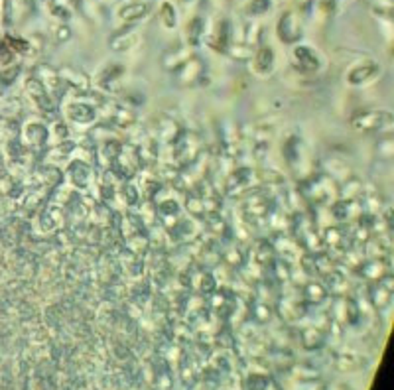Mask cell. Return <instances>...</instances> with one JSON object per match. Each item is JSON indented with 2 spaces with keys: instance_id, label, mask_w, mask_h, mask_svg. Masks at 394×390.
<instances>
[{
  "instance_id": "obj_22",
  "label": "cell",
  "mask_w": 394,
  "mask_h": 390,
  "mask_svg": "<svg viewBox=\"0 0 394 390\" xmlns=\"http://www.w3.org/2000/svg\"><path fill=\"white\" fill-rule=\"evenodd\" d=\"M79 150V142L73 140V138H68L63 142H58L54 146H47L44 152H46V164L44 166H52V168H61L65 166L68 162L73 160L75 152Z\"/></svg>"
},
{
  "instance_id": "obj_26",
  "label": "cell",
  "mask_w": 394,
  "mask_h": 390,
  "mask_svg": "<svg viewBox=\"0 0 394 390\" xmlns=\"http://www.w3.org/2000/svg\"><path fill=\"white\" fill-rule=\"evenodd\" d=\"M361 276L369 282H377L383 276L391 274V263L388 258H363V263L357 266Z\"/></svg>"
},
{
  "instance_id": "obj_38",
  "label": "cell",
  "mask_w": 394,
  "mask_h": 390,
  "mask_svg": "<svg viewBox=\"0 0 394 390\" xmlns=\"http://www.w3.org/2000/svg\"><path fill=\"white\" fill-rule=\"evenodd\" d=\"M276 258V253H274V247L270 241H258L255 242L253 247V260L260 266H270Z\"/></svg>"
},
{
  "instance_id": "obj_23",
  "label": "cell",
  "mask_w": 394,
  "mask_h": 390,
  "mask_svg": "<svg viewBox=\"0 0 394 390\" xmlns=\"http://www.w3.org/2000/svg\"><path fill=\"white\" fill-rule=\"evenodd\" d=\"M393 288H394L393 274H386L383 276L381 280L371 282V290L367 292V298H369V304H371L375 310H384V308L391 306L394 294Z\"/></svg>"
},
{
  "instance_id": "obj_20",
  "label": "cell",
  "mask_w": 394,
  "mask_h": 390,
  "mask_svg": "<svg viewBox=\"0 0 394 390\" xmlns=\"http://www.w3.org/2000/svg\"><path fill=\"white\" fill-rule=\"evenodd\" d=\"M24 142L34 150H44L49 146V123L46 118H34L28 120L22 128Z\"/></svg>"
},
{
  "instance_id": "obj_17",
  "label": "cell",
  "mask_w": 394,
  "mask_h": 390,
  "mask_svg": "<svg viewBox=\"0 0 394 390\" xmlns=\"http://www.w3.org/2000/svg\"><path fill=\"white\" fill-rule=\"evenodd\" d=\"M59 79L63 81L68 91L77 93V95H89L93 91V81L91 75L87 71H83L81 68L75 65H63L58 69Z\"/></svg>"
},
{
  "instance_id": "obj_33",
  "label": "cell",
  "mask_w": 394,
  "mask_h": 390,
  "mask_svg": "<svg viewBox=\"0 0 394 390\" xmlns=\"http://www.w3.org/2000/svg\"><path fill=\"white\" fill-rule=\"evenodd\" d=\"M324 278V286L327 288L329 294H337V298H339V296H347L345 292L349 290V278L341 268H333V270H331L329 274H325Z\"/></svg>"
},
{
  "instance_id": "obj_18",
  "label": "cell",
  "mask_w": 394,
  "mask_h": 390,
  "mask_svg": "<svg viewBox=\"0 0 394 390\" xmlns=\"http://www.w3.org/2000/svg\"><path fill=\"white\" fill-rule=\"evenodd\" d=\"M150 12L152 4L148 0H125L116 8V18L125 26H136L142 20H146L150 16Z\"/></svg>"
},
{
  "instance_id": "obj_35",
  "label": "cell",
  "mask_w": 394,
  "mask_h": 390,
  "mask_svg": "<svg viewBox=\"0 0 394 390\" xmlns=\"http://www.w3.org/2000/svg\"><path fill=\"white\" fill-rule=\"evenodd\" d=\"M158 20L162 24V28L166 30H175L180 26V12H178V6L170 0H162L160 2V8H158Z\"/></svg>"
},
{
  "instance_id": "obj_25",
  "label": "cell",
  "mask_w": 394,
  "mask_h": 390,
  "mask_svg": "<svg viewBox=\"0 0 394 390\" xmlns=\"http://www.w3.org/2000/svg\"><path fill=\"white\" fill-rule=\"evenodd\" d=\"M191 56H194L191 47L186 46V44L182 42V44H178L175 47H170V49L164 52L162 58H160V65H162L164 71L172 73V71H175L182 63H186Z\"/></svg>"
},
{
  "instance_id": "obj_44",
  "label": "cell",
  "mask_w": 394,
  "mask_h": 390,
  "mask_svg": "<svg viewBox=\"0 0 394 390\" xmlns=\"http://www.w3.org/2000/svg\"><path fill=\"white\" fill-rule=\"evenodd\" d=\"M8 47H10L12 54L16 52V54H20V56H30V54H34L30 40L20 38V36H10V38H8Z\"/></svg>"
},
{
  "instance_id": "obj_12",
  "label": "cell",
  "mask_w": 394,
  "mask_h": 390,
  "mask_svg": "<svg viewBox=\"0 0 394 390\" xmlns=\"http://www.w3.org/2000/svg\"><path fill=\"white\" fill-rule=\"evenodd\" d=\"M256 185H258L256 168H253V166H237L225 178L223 192H225L227 197H243V195H249L251 189H255Z\"/></svg>"
},
{
  "instance_id": "obj_27",
  "label": "cell",
  "mask_w": 394,
  "mask_h": 390,
  "mask_svg": "<svg viewBox=\"0 0 394 390\" xmlns=\"http://www.w3.org/2000/svg\"><path fill=\"white\" fill-rule=\"evenodd\" d=\"M276 242H272L274 247V253H276V258L284 260V263H294V260H300V242H296L290 237H284L282 233L276 235Z\"/></svg>"
},
{
  "instance_id": "obj_14",
  "label": "cell",
  "mask_w": 394,
  "mask_h": 390,
  "mask_svg": "<svg viewBox=\"0 0 394 390\" xmlns=\"http://www.w3.org/2000/svg\"><path fill=\"white\" fill-rule=\"evenodd\" d=\"M278 68V58L276 49L270 44H260L255 47V54L251 58V73L256 79H268L276 73Z\"/></svg>"
},
{
  "instance_id": "obj_11",
  "label": "cell",
  "mask_w": 394,
  "mask_h": 390,
  "mask_svg": "<svg viewBox=\"0 0 394 390\" xmlns=\"http://www.w3.org/2000/svg\"><path fill=\"white\" fill-rule=\"evenodd\" d=\"M142 162L144 158L140 154L139 146L123 142L118 156L111 164V170L116 173V178L120 182H128V180H134V176L142 170Z\"/></svg>"
},
{
  "instance_id": "obj_6",
  "label": "cell",
  "mask_w": 394,
  "mask_h": 390,
  "mask_svg": "<svg viewBox=\"0 0 394 390\" xmlns=\"http://www.w3.org/2000/svg\"><path fill=\"white\" fill-rule=\"evenodd\" d=\"M280 156L290 173H298L308 162V144L300 130H288L280 140Z\"/></svg>"
},
{
  "instance_id": "obj_5",
  "label": "cell",
  "mask_w": 394,
  "mask_h": 390,
  "mask_svg": "<svg viewBox=\"0 0 394 390\" xmlns=\"http://www.w3.org/2000/svg\"><path fill=\"white\" fill-rule=\"evenodd\" d=\"M127 79H128V65L125 63H118V61H111V63H104L103 68L95 73L93 89L99 91L101 95H120V93L127 89Z\"/></svg>"
},
{
  "instance_id": "obj_3",
  "label": "cell",
  "mask_w": 394,
  "mask_h": 390,
  "mask_svg": "<svg viewBox=\"0 0 394 390\" xmlns=\"http://www.w3.org/2000/svg\"><path fill=\"white\" fill-rule=\"evenodd\" d=\"M383 63L375 58H361L345 69L343 81L351 89H367L383 77Z\"/></svg>"
},
{
  "instance_id": "obj_28",
  "label": "cell",
  "mask_w": 394,
  "mask_h": 390,
  "mask_svg": "<svg viewBox=\"0 0 394 390\" xmlns=\"http://www.w3.org/2000/svg\"><path fill=\"white\" fill-rule=\"evenodd\" d=\"M278 311L280 315L284 318V320H288V322H296V320H300L301 315L306 313V304H304V299L300 298V294H296V296H284V298L278 299Z\"/></svg>"
},
{
  "instance_id": "obj_4",
  "label": "cell",
  "mask_w": 394,
  "mask_h": 390,
  "mask_svg": "<svg viewBox=\"0 0 394 390\" xmlns=\"http://www.w3.org/2000/svg\"><path fill=\"white\" fill-rule=\"evenodd\" d=\"M298 192L306 201L313 205H329L333 199H337V182L327 173L312 176L301 180L298 184Z\"/></svg>"
},
{
  "instance_id": "obj_8",
  "label": "cell",
  "mask_w": 394,
  "mask_h": 390,
  "mask_svg": "<svg viewBox=\"0 0 394 390\" xmlns=\"http://www.w3.org/2000/svg\"><path fill=\"white\" fill-rule=\"evenodd\" d=\"M274 32L278 38L280 44L284 46H296L304 40V14L301 8H288V10L280 12Z\"/></svg>"
},
{
  "instance_id": "obj_30",
  "label": "cell",
  "mask_w": 394,
  "mask_h": 390,
  "mask_svg": "<svg viewBox=\"0 0 394 390\" xmlns=\"http://www.w3.org/2000/svg\"><path fill=\"white\" fill-rule=\"evenodd\" d=\"M300 298L304 299L306 306H322L325 299L329 298V292L322 282L310 280L308 284H304L300 292Z\"/></svg>"
},
{
  "instance_id": "obj_42",
  "label": "cell",
  "mask_w": 394,
  "mask_h": 390,
  "mask_svg": "<svg viewBox=\"0 0 394 390\" xmlns=\"http://www.w3.org/2000/svg\"><path fill=\"white\" fill-rule=\"evenodd\" d=\"M49 34L56 44H70L73 40V28L70 26V22H54L49 28Z\"/></svg>"
},
{
  "instance_id": "obj_34",
  "label": "cell",
  "mask_w": 394,
  "mask_h": 390,
  "mask_svg": "<svg viewBox=\"0 0 394 390\" xmlns=\"http://www.w3.org/2000/svg\"><path fill=\"white\" fill-rule=\"evenodd\" d=\"M357 205V201H347V199H341V197H337L333 199L331 203H329V215L331 219L336 221V223H347L351 219L355 217V213H353V207Z\"/></svg>"
},
{
  "instance_id": "obj_9",
  "label": "cell",
  "mask_w": 394,
  "mask_h": 390,
  "mask_svg": "<svg viewBox=\"0 0 394 390\" xmlns=\"http://www.w3.org/2000/svg\"><path fill=\"white\" fill-rule=\"evenodd\" d=\"M172 79L175 81L178 87H203V85H207L209 71L205 59L194 54L186 63H182L175 71H172Z\"/></svg>"
},
{
  "instance_id": "obj_19",
  "label": "cell",
  "mask_w": 394,
  "mask_h": 390,
  "mask_svg": "<svg viewBox=\"0 0 394 390\" xmlns=\"http://www.w3.org/2000/svg\"><path fill=\"white\" fill-rule=\"evenodd\" d=\"M34 77L46 87V91L49 93V97H52L56 103L59 104L63 101V97H65L68 89H65L63 81L59 79L58 69H54L52 65H47V63H42V65L36 68Z\"/></svg>"
},
{
  "instance_id": "obj_16",
  "label": "cell",
  "mask_w": 394,
  "mask_h": 390,
  "mask_svg": "<svg viewBox=\"0 0 394 390\" xmlns=\"http://www.w3.org/2000/svg\"><path fill=\"white\" fill-rule=\"evenodd\" d=\"M140 42H142V34H140L139 28L136 26H125V28H120V30H116L109 36L107 46L113 54L127 56L140 46Z\"/></svg>"
},
{
  "instance_id": "obj_49",
  "label": "cell",
  "mask_w": 394,
  "mask_h": 390,
  "mask_svg": "<svg viewBox=\"0 0 394 390\" xmlns=\"http://www.w3.org/2000/svg\"><path fill=\"white\" fill-rule=\"evenodd\" d=\"M87 2H99V0H87Z\"/></svg>"
},
{
  "instance_id": "obj_48",
  "label": "cell",
  "mask_w": 394,
  "mask_h": 390,
  "mask_svg": "<svg viewBox=\"0 0 394 390\" xmlns=\"http://www.w3.org/2000/svg\"><path fill=\"white\" fill-rule=\"evenodd\" d=\"M196 2H199V0H178V4H180V6H184V8H189V6H194Z\"/></svg>"
},
{
  "instance_id": "obj_41",
  "label": "cell",
  "mask_w": 394,
  "mask_h": 390,
  "mask_svg": "<svg viewBox=\"0 0 394 390\" xmlns=\"http://www.w3.org/2000/svg\"><path fill=\"white\" fill-rule=\"evenodd\" d=\"M68 138H71L70 127L65 125V120H63L61 116L49 120V142L58 144V142H63V140H68Z\"/></svg>"
},
{
  "instance_id": "obj_47",
  "label": "cell",
  "mask_w": 394,
  "mask_h": 390,
  "mask_svg": "<svg viewBox=\"0 0 394 390\" xmlns=\"http://www.w3.org/2000/svg\"><path fill=\"white\" fill-rule=\"evenodd\" d=\"M20 71H22V68H20V65H10V68L2 69V71H0V85H4V87H10L12 83L18 79Z\"/></svg>"
},
{
  "instance_id": "obj_29",
  "label": "cell",
  "mask_w": 394,
  "mask_h": 390,
  "mask_svg": "<svg viewBox=\"0 0 394 390\" xmlns=\"http://www.w3.org/2000/svg\"><path fill=\"white\" fill-rule=\"evenodd\" d=\"M156 140H162L166 144H174L178 138L184 134L182 127L175 123L172 116L162 115L160 118H156Z\"/></svg>"
},
{
  "instance_id": "obj_43",
  "label": "cell",
  "mask_w": 394,
  "mask_h": 390,
  "mask_svg": "<svg viewBox=\"0 0 394 390\" xmlns=\"http://www.w3.org/2000/svg\"><path fill=\"white\" fill-rule=\"evenodd\" d=\"M196 288L203 296H211L217 290V278L211 274L209 270H203V272H199V276H197Z\"/></svg>"
},
{
  "instance_id": "obj_10",
  "label": "cell",
  "mask_w": 394,
  "mask_h": 390,
  "mask_svg": "<svg viewBox=\"0 0 394 390\" xmlns=\"http://www.w3.org/2000/svg\"><path fill=\"white\" fill-rule=\"evenodd\" d=\"M24 93L28 97V101L34 104L36 111L42 115V118H46L47 123L58 118L59 116V104L49 97V93L46 91V87L36 79L34 75L28 77L24 83Z\"/></svg>"
},
{
  "instance_id": "obj_2",
  "label": "cell",
  "mask_w": 394,
  "mask_h": 390,
  "mask_svg": "<svg viewBox=\"0 0 394 390\" xmlns=\"http://www.w3.org/2000/svg\"><path fill=\"white\" fill-rule=\"evenodd\" d=\"M349 127L357 134L386 132L394 127V113L391 109H383V107L359 109L349 118Z\"/></svg>"
},
{
  "instance_id": "obj_32",
  "label": "cell",
  "mask_w": 394,
  "mask_h": 390,
  "mask_svg": "<svg viewBox=\"0 0 394 390\" xmlns=\"http://www.w3.org/2000/svg\"><path fill=\"white\" fill-rule=\"evenodd\" d=\"M109 123L118 130H130L139 123V118H136V113L132 109H128L125 104H115L113 113L109 116Z\"/></svg>"
},
{
  "instance_id": "obj_7",
  "label": "cell",
  "mask_w": 394,
  "mask_h": 390,
  "mask_svg": "<svg viewBox=\"0 0 394 390\" xmlns=\"http://www.w3.org/2000/svg\"><path fill=\"white\" fill-rule=\"evenodd\" d=\"M59 116L75 127H93L99 123V109L91 101L81 99H65L59 104Z\"/></svg>"
},
{
  "instance_id": "obj_45",
  "label": "cell",
  "mask_w": 394,
  "mask_h": 390,
  "mask_svg": "<svg viewBox=\"0 0 394 390\" xmlns=\"http://www.w3.org/2000/svg\"><path fill=\"white\" fill-rule=\"evenodd\" d=\"M394 142H393V138L391 136H386V138H383L379 144H377V158L379 160H384V162H391V158H393V154H394Z\"/></svg>"
},
{
  "instance_id": "obj_40",
  "label": "cell",
  "mask_w": 394,
  "mask_h": 390,
  "mask_svg": "<svg viewBox=\"0 0 394 390\" xmlns=\"http://www.w3.org/2000/svg\"><path fill=\"white\" fill-rule=\"evenodd\" d=\"M253 54H255V47L253 46L243 44V42H231L225 56L231 59H237V61H251Z\"/></svg>"
},
{
  "instance_id": "obj_37",
  "label": "cell",
  "mask_w": 394,
  "mask_h": 390,
  "mask_svg": "<svg viewBox=\"0 0 394 390\" xmlns=\"http://www.w3.org/2000/svg\"><path fill=\"white\" fill-rule=\"evenodd\" d=\"M156 215L166 221V219H178L182 215V203L175 197H162L156 199Z\"/></svg>"
},
{
  "instance_id": "obj_1",
  "label": "cell",
  "mask_w": 394,
  "mask_h": 390,
  "mask_svg": "<svg viewBox=\"0 0 394 390\" xmlns=\"http://www.w3.org/2000/svg\"><path fill=\"white\" fill-rule=\"evenodd\" d=\"M288 65L301 77H315L327 69V58L312 44L300 42L288 49Z\"/></svg>"
},
{
  "instance_id": "obj_39",
  "label": "cell",
  "mask_w": 394,
  "mask_h": 390,
  "mask_svg": "<svg viewBox=\"0 0 394 390\" xmlns=\"http://www.w3.org/2000/svg\"><path fill=\"white\" fill-rule=\"evenodd\" d=\"M116 194L120 195V199H123V203L127 207H134L140 203V189L139 185L134 184L132 180H128V182H120L118 187H116Z\"/></svg>"
},
{
  "instance_id": "obj_24",
  "label": "cell",
  "mask_w": 394,
  "mask_h": 390,
  "mask_svg": "<svg viewBox=\"0 0 394 390\" xmlns=\"http://www.w3.org/2000/svg\"><path fill=\"white\" fill-rule=\"evenodd\" d=\"M207 16H203V14H194L191 18H187L186 26H184V44L191 49L201 46L207 36Z\"/></svg>"
},
{
  "instance_id": "obj_46",
  "label": "cell",
  "mask_w": 394,
  "mask_h": 390,
  "mask_svg": "<svg viewBox=\"0 0 394 390\" xmlns=\"http://www.w3.org/2000/svg\"><path fill=\"white\" fill-rule=\"evenodd\" d=\"M372 14H393L394 0H367Z\"/></svg>"
},
{
  "instance_id": "obj_36",
  "label": "cell",
  "mask_w": 394,
  "mask_h": 390,
  "mask_svg": "<svg viewBox=\"0 0 394 390\" xmlns=\"http://www.w3.org/2000/svg\"><path fill=\"white\" fill-rule=\"evenodd\" d=\"M244 197V211L255 215V217H265L270 213V201L267 195H243Z\"/></svg>"
},
{
  "instance_id": "obj_13",
  "label": "cell",
  "mask_w": 394,
  "mask_h": 390,
  "mask_svg": "<svg viewBox=\"0 0 394 390\" xmlns=\"http://www.w3.org/2000/svg\"><path fill=\"white\" fill-rule=\"evenodd\" d=\"M61 176L65 178V184H70L73 189H87L93 184L95 168L89 160L83 158H73L65 164Z\"/></svg>"
},
{
  "instance_id": "obj_21",
  "label": "cell",
  "mask_w": 394,
  "mask_h": 390,
  "mask_svg": "<svg viewBox=\"0 0 394 390\" xmlns=\"http://www.w3.org/2000/svg\"><path fill=\"white\" fill-rule=\"evenodd\" d=\"M272 134L274 128L270 125H255L253 134H251V154L256 164H265L272 148Z\"/></svg>"
},
{
  "instance_id": "obj_15",
  "label": "cell",
  "mask_w": 394,
  "mask_h": 390,
  "mask_svg": "<svg viewBox=\"0 0 394 390\" xmlns=\"http://www.w3.org/2000/svg\"><path fill=\"white\" fill-rule=\"evenodd\" d=\"M231 42H235V26L229 18H219L203 40V44L219 56L227 54V47Z\"/></svg>"
},
{
  "instance_id": "obj_31",
  "label": "cell",
  "mask_w": 394,
  "mask_h": 390,
  "mask_svg": "<svg viewBox=\"0 0 394 390\" xmlns=\"http://www.w3.org/2000/svg\"><path fill=\"white\" fill-rule=\"evenodd\" d=\"M274 10V0H244L241 14L246 20H260Z\"/></svg>"
}]
</instances>
